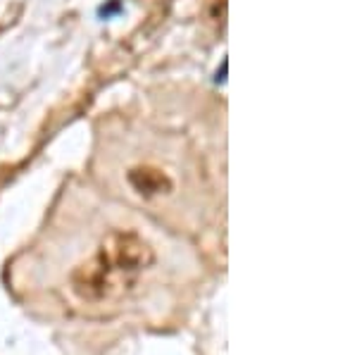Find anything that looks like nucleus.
<instances>
[{
    "label": "nucleus",
    "instance_id": "nucleus-1",
    "mask_svg": "<svg viewBox=\"0 0 357 355\" xmlns=\"http://www.w3.org/2000/svg\"><path fill=\"white\" fill-rule=\"evenodd\" d=\"M98 260L107 267L112 274L122 272V274H136L141 270L155 262V253L148 246V241H143L138 234L134 232H112L110 236L102 241Z\"/></svg>",
    "mask_w": 357,
    "mask_h": 355
},
{
    "label": "nucleus",
    "instance_id": "nucleus-2",
    "mask_svg": "<svg viewBox=\"0 0 357 355\" xmlns=\"http://www.w3.org/2000/svg\"><path fill=\"white\" fill-rule=\"evenodd\" d=\"M129 179L141 193H162V188H169V181H167L160 172H151V169L131 172Z\"/></svg>",
    "mask_w": 357,
    "mask_h": 355
}]
</instances>
